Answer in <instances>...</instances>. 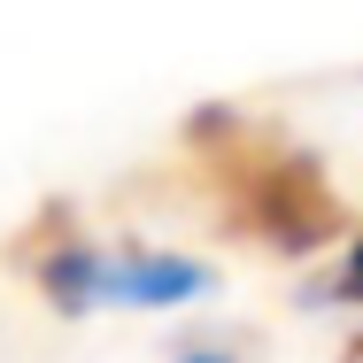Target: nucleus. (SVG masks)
Here are the masks:
<instances>
[{
  "instance_id": "nucleus-3",
  "label": "nucleus",
  "mask_w": 363,
  "mask_h": 363,
  "mask_svg": "<svg viewBox=\"0 0 363 363\" xmlns=\"http://www.w3.org/2000/svg\"><path fill=\"white\" fill-rule=\"evenodd\" d=\"M340 301H363V240L348 247V263H340Z\"/></svg>"
},
{
  "instance_id": "nucleus-4",
  "label": "nucleus",
  "mask_w": 363,
  "mask_h": 363,
  "mask_svg": "<svg viewBox=\"0 0 363 363\" xmlns=\"http://www.w3.org/2000/svg\"><path fill=\"white\" fill-rule=\"evenodd\" d=\"M194 363H217V356H194Z\"/></svg>"
},
{
  "instance_id": "nucleus-2",
  "label": "nucleus",
  "mask_w": 363,
  "mask_h": 363,
  "mask_svg": "<svg viewBox=\"0 0 363 363\" xmlns=\"http://www.w3.org/2000/svg\"><path fill=\"white\" fill-rule=\"evenodd\" d=\"M47 294L62 301V309H93V301H186V294H201L209 286V271L201 263H178V255H101V247H62L47 271Z\"/></svg>"
},
{
  "instance_id": "nucleus-1",
  "label": "nucleus",
  "mask_w": 363,
  "mask_h": 363,
  "mask_svg": "<svg viewBox=\"0 0 363 363\" xmlns=\"http://www.w3.org/2000/svg\"><path fill=\"white\" fill-rule=\"evenodd\" d=\"M224 124H232V116H224ZM224 140H232V132H224ZM217 178H224V201H232V224L255 232V240H271V247H325V240L340 232L333 186H325L317 162L294 155V147L232 140L224 162H217Z\"/></svg>"
}]
</instances>
